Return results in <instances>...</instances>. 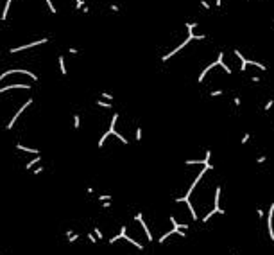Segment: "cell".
Instances as JSON below:
<instances>
[{
	"mask_svg": "<svg viewBox=\"0 0 274 255\" xmlns=\"http://www.w3.org/2000/svg\"><path fill=\"white\" fill-rule=\"evenodd\" d=\"M213 214H217V210H215V208H213V210H211V212H208V214H206V216H204V218H202V223H208V219L211 218V216H213Z\"/></svg>",
	"mask_w": 274,
	"mask_h": 255,
	"instance_id": "d4e9b609",
	"label": "cell"
},
{
	"mask_svg": "<svg viewBox=\"0 0 274 255\" xmlns=\"http://www.w3.org/2000/svg\"><path fill=\"white\" fill-rule=\"evenodd\" d=\"M43 171H45V167H43V165H38V167L34 169V171H32V174H41Z\"/></svg>",
	"mask_w": 274,
	"mask_h": 255,
	"instance_id": "83f0119b",
	"label": "cell"
},
{
	"mask_svg": "<svg viewBox=\"0 0 274 255\" xmlns=\"http://www.w3.org/2000/svg\"><path fill=\"white\" fill-rule=\"evenodd\" d=\"M31 104H32V99H27V101L23 102L22 106H20V110H18V111H16V113H15V117H13V119H11V120H9V122H7V126H6V130H13V128H15L16 120L20 119V115H22L23 111H25V110L29 108Z\"/></svg>",
	"mask_w": 274,
	"mask_h": 255,
	"instance_id": "277c9868",
	"label": "cell"
},
{
	"mask_svg": "<svg viewBox=\"0 0 274 255\" xmlns=\"http://www.w3.org/2000/svg\"><path fill=\"white\" fill-rule=\"evenodd\" d=\"M210 95H211V97H219V95H222V90H213Z\"/></svg>",
	"mask_w": 274,
	"mask_h": 255,
	"instance_id": "e575fe53",
	"label": "cell"
},
{
	"mask_svg": "<svg viewBox=\"0 0 274 255\" xmlns=\"http://www.w3.org/2000/svg\"><path fill=\"white\" fill-rule=\"evenodd\" d=\"M201 6L204 9H210V6H208V2H206V0H201Z\"/></svg>",
	"mask_w": 274,
	"mask_h": 255,
	"instance_id": "f35d334b",
	"label": "cell"
},
{
	"mask_svg": "<svg viewBox=\"0 0 274 255\" xmlns=\"http://www.w3.org/2000/svg\"><path fill=\"white\" fill-rule=\"evenodd\" d=\"M272 106H274V101H272V99H269V101H267V104H265V111H267V110H271Z\"/></svg>",
	"mask_w": 274,
	"mask_h": 255,
	"instance_id": "1f68e13d",
	"label": "cell"
},
{
	"mask_svg": "<svg viewBox=\"0 0 274 255\" xmlns=\"http://www.w3.org/2000/svg\"><path fill=\"white\" fill-rule=\"evenodd\" d=\"M16 149H18V151H23V153H31V154H38V153H40L38 149H31V147L22 146V144H16Z\"/></svg>",
	"mask_w": 274,
	"mask_h": 255,
	"instance_id": "2e32d148",
	"label": "cell"
},
{
	"mask_svg": "<svg viewBox=\"0 0 274 255\" xmlns=\"http://www.w3.org/2000/svg\"><path fill=\"white\" fill-rule=\"evenodd\" d=\"M233 104H235V106H240V97H235V99H233Z\"/></svg>",
	"mask_w": 274,
	"mask_h": 255,
	"instance_id": "ab89813d",
	"label": "cell"
},
{
	"mask_svg": "<svg viewBox=\"0 0 274 255\" xmlns=\"http://www.w3.org/2000/svg\"><path fill=\"white\" fill-rule=\"evenodd\" d=\"M16 88H22V90H31V85H25V83L6 85V86H0V94H4V92H7V90H16Z\"/></svg>",
	"mask_w": 274,
	"mask_h": 255,
	"instance_id": "ba28073f",
	"label": "cell"
},
{
	"mask_svg": "<svg viewBox=\"0 0 274 255\" xmlns=\"http://www.w3.org/2000/svg\"><path fill=\"white\" fill-rule=\"evenodd\" d=\"M215 6L217 7H220V6H222V0H215Z\"/></svg>",
	"mask_w": 274,
	"mask_h": 255,
	"instance_id": "7bdbcfd3",
	"label": "cell"
},
{
	"mask_svg": "<svg viewBox=\"0 0 274 255\" xmlns=\"http://www.w3.org/2000/svg\"><path fill=\"white\" fill-rule=\"evenodd\" d=\"M86 192L88 194H93V187H86Z\"/></svg>",
	"mask_w": 274,
	"mask_h": 255,
	"instance_id": "b9f144b4",
	"label": "cell"
},
{
	"mask_svg": "<svg viewBox=\"0 0 274 255\" xmlns=\"http://www.w3.org/2000/svg\"><path fill=\"white\" fill-rule=\"evenodd\" d=\"M125 233H127V226L124 225L122 228H120V233H118V235H115V237H111V239L108 241V244H115L116 241L120 239V237H124V235H125Z\"/></svg>",
	"mask_w": 274,
	"mask_h": 255,
	"instance_id": "9a60e30c",
	"label": "cell"
},
{
	"mask_svg": "<svg viewBox=\"0 0 274 255\" xmlns=\"http://www.w3.org/2000/svg\"><path fill=\"white\" fill-rule=\"evenodd\" d=\"M217 63H219V66H222V70H224L226 74H231V72H233V70H231V66H228L226 63H224V52H222V51L219 52V56H217Z\"/></svg>",
	"mask_w": 274,
	"mask_h": 255,
	"instance_id": "8fae6325",
	"label": "cell"
},
{
	"mask_svg": "<svg viewBox=\"0 0 274 255\" xmlns=\"http://www.w3.org/2000/svg\"><path fill=\"white\" fill-rule=\"evenodd\" d=\"M215 66H219V63H217V61H213V63H210L208 66H206V68H204V70H202L201 72V76H199V83H202V81H204V77H206V74L210 72V70H211V68H215Z\"/></svg>",
	"mask_w": 274,
	"mask_h": 255,
	"instance_id": "7c38bea8",
	"label": "cell"
},
{
	"mask_svg": "<svg viewBox=\"0 0 274 255\" xmlns=\"http://www.w3.org/2000/svg\"><path fill=\"white\" fill-rule=\"evenodd\" d=\"M172 233H176V232H174V230H170V232L163 233V235H161V237H159V241H158V243H161V244H165V241L168 239V237H170V235H172Z\"/></svg>",
	"mask_w": 274,
	"mask_h": 255,
	"instance_id": "44dd1931",
	"label": "cell"
},
{
	"mask_svg": "<svg viewBox=\"0 0 274 255\" xmlns=\"http://www.w3.org/2000/svg\"><path fill=\"white\" fill-rule=\"evenodd\" d=\"M249 139H251V135H249V133H245L244 137H242V140H240V144H247V142H249Z\"/></svg>",
	"mask_w": 274,
	"mask_h": 255,
	"instance_id": "f546056e",
	"label": "cell"
},
{
	"mask_svg": "<svg viewBox=\"0 0 274 255\" xmlns=\"http://www.w3.org/2000/svg\"><path fill=\"white\" fill-rule=\"evenodd\" d=\"M116 120H118V113H113V119H111V124H109V128H108V131L104 133V135H102L101 137V140H99V142H97V146L99 147H104V144H106V140H108V137L109 135H111V133L115 131L116 128Z\"/></svg>",
	"mask_w": 274,
	"mask_h": 255,
	"instance_id": "5b68a950",
	"label": "cell"
},
{
	"mask_svg": "<svg viewBox=\"0 0 274 255\" xmlns=\"http://www.w3.org/2000/svg\"><path fill=\"white\" fill-rule=\"evenodd\" d=\"M109 199H111V196H109V194H108V196H106V194H101V196H99V201H101V203H102V201H109Z\"/></svg>",
	"mask_w": 274,
	"mask_h": 255,
	"instance_id": "4dcf8cb0",
	"label": "cell"
},
{
	"mask_svg": "<svg viewBox=\"0 0 274 255\" xmlns=\"http://www.w3.org/2000/svg\"><path fill=\"white\" fill-rule=\"evenodd\" d=\"M11 4H13V0H6L4 11H2V15H0V20H2V22H6V20H7V13H9V9H11Z\"/></svg>",
	"mask_w": 274,
	"mask_h": 255,
	"instance_id": "5bb4252c",
	"label": "cell"
},
{
	"mask_svg": "<svg viewBox=\"0 0 274 255\" xmlns=\"http://www.w3.org/2000/svg\"><path fill=\"white\" fill-rule=\"evenodd\" d=\"M272 214H274V203H271L269 214H267V230H269V237L274 241V228H272Z\"/></svg>",
	"mask_w": 274,
	"mask_h": 255,
	"instance_id": "52a82bcc",
	"label": "cell"
},
{
	"mask_svg": "<svg viewBox=\"0 0 274 255\" xmlns=\"http://www.w3.org/2000/svg\"><path fill=\"white\" fill-rule=\"evenodd\" d=\"M181 201L188 205V208H190V216H192V219H194V221H197V214H195V208H194V205H192V201H190V198L183 196V198H177V199H176V203H181Z\"/></svg>",
	"mask_w": 274,
	"mask_h": 255,
	"instance_id": "9c48e42d",
	"label": "cell"
},
{
	"mask_svg": "<svg viewBox=\"0 0 274 255\" xmlns=\"http://www.w3.org/2000/svg\"><path fill=\"white\" fill-rule=\"evenodd\" d=\"M265 160H267V156H258V158H256V162H258V164H263Z\"/></svg>",
	"mask_w": 274,
	"mask_h": 255,
	"instance_id": "74e56055",
	"label": "cell"
},
{
	"mask_svg": "<svg viewBox=\"0 0 274 255\" xmlns=\"http://www.w3.org/2000/svg\"><path fill=\"white\" fill-rule=\"evenodd\" d=\"M256 216H258L260 219H263V218H265V212L262 210V208H258V210H256Z\"/></svg>",
	"mask_w": 274,
	"mask_h": 255,
	"instance_id": "d590c367",
	"label": "cell"
},
{
	"mask_svg": "<svg viewBox=\"0 0 274 255\" xmlns=\"http://www.w3.org/2000/svg\"><path fill=\"white\" fill-rule=\"evenodd\" d=\"M81 128V117H79V113H75L73 115V130H79Z\"/></svg>",
	"mask_w": 274,
	"mask_h": 255,
	"instance_id": "ffe728a7",
	"label": "cell"
},
{
	"mask_svg": "<svg viewBox=\"0 0 274 255\" xmlns=\"http://www.w3.org/2000/svg\"><path fill=\"white\" fill-rule=\"evenodd\" d=\"M50 40L49 38H40V40H36V42H31V43H25V45H20V47H15V49H11V54H16V52H22V51H29V49H32V47H38V45H45L49 43Z\"/></svg>",
	"mask_w": 274,
	"mask_h": 255,
	"instance_id": "7a4b0ae2",
	"label": "cell"
},
{
	"mask_svg": "<svg viewBox=\"0 0 274 255\" xmlns=\"http://www.w3.org/2000/svg\"><path fill=\"white\" fill-rule=\"evenodd\" d=\"M204 34H199V36H195L194 32H188V38L187 40H185V42H183V43H179V47H176V49H174V51H170L168 52V54H165V56H161V61H168V59L172 58L174 54H177V52L181 51V49H185V47H187L188 43H190V42H192V40H199V42H201V40H204Z\"/></svg>",
	"mask_w": 274,
	"mask_h": 255,
	"instance_id": "6da1fadb",
	"label": "cell"
},
{
	"mask_svg": "<svg viewBox=\"0 0 274 255\" xmlns=\"http://www.w3.org/2000/svg\"><path fill=\"white\" fill-rule=\"evenodd\" d=\"M101 97H102V99H108V102L111 101V99H113V95H111V94H108V92H102V94H101Z\"/></svg>",
	"mask_w": 274,
	"mask_h": 255,
	"instance_id": "f1b7e54d",
	"label": "cell"
},
{
	"mask_svg": "<svg viewBox=\"0 0 274 255\" xmlns=\"http://www.w3.org/2000/svg\"><path fill=\"white\" fill-rule=\"evenodd\" d=\"M142 140V128H136V142Z\"/></svg>",
	"mask_w": 274,
	"mask_h": 255,
	"instance_id": "d6a6232c",
	"label": "cell"
},
{
	"mask_svg": "<svg viewBox=\"0 0 274 255\" xmlns=\"http://www.w3.org/2000/svg\"><path fill=\"white\" fill-rule=\"evenodd\" d=\"M79 233H72V235H68V243H70V244H72V243H75V241H79Z\"/></svg>",
	"mask_w": 274,
	"mask_h": 255,
	"instance_id": "603a6c76",
	"label": "cell"
},
{
	"mask_svg": "<svg viewBox=\"0 0 274 255\" xmlns=\"http://www.w3.org/2000/svg\"><path fill=\"white\" fill-rule=\"evenodd\" d=\"M102 207H104V208H109V207H111V199H109V201H102Z\"/></svg>",
	"mask_w": 274,
	"mask_h": 255,
	"instance_id": "8d00e7d4",
	"label": "cell"
},
{
	"mask_svg": "<svg viewBox=\"0 0 274 255\" xmlns=\"http://www.w3.org/2000/svg\"><path fill=\"white\" fill-rule=\"evenodd\" d=\"M213 203H215L217 214H226V210L220 207V187H217V189H215V199H213Z\"/></svg>",
	"mask_w": 274,
	"mask_h": 255,
	"instance_id": "30bf717a",
	"label": "cell"
},
{
	"mask_svg": "<svg viewBox=\"0 0 274 255\" xmlns=\"http://www.w3.org/2000/svg\"><path fill=\"white\" fill-rule=\"evenodd\" d=\"M11 74H25V76H29L32 81H38V76L34 72H31V70H25V68H13V70H6L4 74H0V83L6 79L7 76H11Z\"/></svg>",
	"mask_w": 274,
	"mask_h": 255,
	"instance_id": "3957f363",
	"label": "cell"
},
{
	"mask_svg": "<svg viewBox=\"0 0 274 255\" xmlns=\"http://www.w3.org/2000/svg\"><path fill=\"white\" fill-rule=\"evenodd\" d=\"M135 221H138V223H140V226H142V230H144V233H145V237H147V239H149V241L152 243V239H154V237H152V232L149 230V226L145 225L144 216H142L140 212H138V214H135Z\"/></svg>",
	"mask_w": 274,
	"mask_h": 255,
	"instance_id": "8992f818",
	"label": "cell"
},
{
	"mask_svg": "<svg viewBox=\"0 0 274 255\" xmlns=\"http://www.w3.org/2000/svg\"><path fill=\"white\" fill-rule=\"evenodd\" d=\"M86 6V2L84 0H79V2H75V11H79V9H83Z\"/></svg>",
	"mask_w": 274,
	"mask_h": 255,
	"instance_id": "484cf974",
	"label": "cell"
},
{
	"mask_svg": "<svg viewBox=\"0 0 274 255\" xmlns=\"http://www.w3.org/2000/svg\"><path fill=\"white\" fill-rule=\"evenodd\" d=\"M93 233H95V237H97V241H102L104 239V235H102V232L97 228V226H93Z\"/></svg>",
	"mask_w": 274,
	"mask_h": 255,
	"instance_id": "7402d4cb",
	"label": "cell"
},
{
	"mask_svg": "<svg viewBox=\"0 0 274 255\" xmlns=\"http://www.w3.org/2000/svg\"><path fill=\"white\" fill-rule=\"evenodd\" d=\"M97 106H101V108H111V102H106V101H97Z\"/></svg>",
	"mask_w": 274,
	"mask_h": 255,
	"instance_id": "cb8c5ba5",
	"label": "cell"
},
{
	"mask_svg": "<svg viewBox=\"0 0 274 255\" xmlns=\"http://www.w3.org/2000/svg\"><path fill=\"white\" fill-rule=\"evenodd\" d=\"M124 241H127V243H129V244H133V246H136L138 250H140V252H144L145 248H144V244H142V243H138V241H135V239H131L129 235H127V233H125V235H124L122 237Z\"/></svg>",
	"mask_w": 274,
	"mask_h": 255,
	"instance_id": "4fadbf2b",
	"label": "cell"
},
{
	"mask_svg": "<svg viewBox=\"0 0 274 255\" xmlns=\"http://www.w3.org/2000/svg\"><path fill=\"white\" fill-rule=\"evenodd\" d=\"M40 162H41V156H36L34 160H31L29 164L25 165V169H27V171H32V169L36 167V164H40Z\"/></svg>",
	"mask_w": 274,
	"mask_h": 255,
	"instance_id": "d6986e66",
	"label": "cell"
},
{
	"mask_svg": "<svg viewBox=\"0 0 274 255\" xmlns=\"http://www.w3.org/2000/svg\"><path fill=\"white\" fill-rule=\"evenodd\" d=\"M86 237H88V241H90V243H93V244L97 243V237L93 235V232H88V235H86Z\"/></svg>",
	"mask_w": 274,
	"mask_h": 255,
	"instance_id": "4316f807",
	"label": "cell"
},
{
	"mask_svg": "<svg viewBox=\"0 0 274 255\" xmlns=\"http://www.w3.org/2000/svg\"><path fill=\"white\" fill-rule=\"evenodd\" d=\"M109 9H111L113 13H118V11H120V7H118L116 4H111V6H109Z\"/></svg>",
	"mask_w": 274,
	"mask_h": 255,
	"instance_id": "836d02e7",
	"label": "cell"
},
{
	"mask_svg": "<svg viewBox=\"0 0 274 255\" xmlns=\"http://www.w3.org/2000/svg\"><path fill=\"white\" fill-rule=\"evenodd\" d=\"M68 52H70V54H79V51H77V49H73V47H72V49H68Z\"/></svg>",
	"mask_w": 274,
	"mask_h": 255,
	"instance_id": "60d3db41",
	"label": "cell"
},
{
	"mask_svg": "<svg viewBox=\"0 0 274 255\" xmlns=\"http://www.w3.org/2000/svg\"><path fill=\"white\" fill-rule=\"evenodd\" d=\"M75 2H79V0H75Z\"/></svg>",
	"mask_w": 274,
	"mask_h": 255,
	"instance_id": "ee69618b",
	"label": "cell"
},
{
	"mask_svg": "<svg viewBox=\"0 0 274 255\" xmlns=\"http://www.w3.org/2000/svg\"><path fill=\"white\" fill-rule=\"evenodd\" d=\"M59 72L63 74V76H66L68 74V70H66V65H65V56H59Z\"/></svg>",
	"mask_w": 274,
	"mask_h": 255,
	"instance_id": "ac0fdd59",
	"label": "cell"
},
{
	"mask_svg": "<svg viewBox=\"0 0 274 255\" xmlns=\"http://www.w3.org/2000/svg\"><path fill=\"white\" fill-rule=\"evenodd\" d=\"M235 56H237V58L242 61V65H240V72H242V70H245V66H247V59H245L244 56H242V52L237 51V49H235Z\"/></svg>",
	"mask_w": 274,
	"mask_h": 255,
	"instance_id": "e0dca14e",
	"label": "cell"
}]
</instances>
